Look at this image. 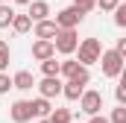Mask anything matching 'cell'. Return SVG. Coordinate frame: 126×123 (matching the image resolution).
Wrapping results in <instances>:
<instances>
[{"label":"cell","mask_w":126,"mask_h":123,"mask_svg":"<svg viewBox=\"0 0 126 123\" xmlns=\"http://www.w3.org/2000/svg\"><path fill=\"white\" fill-rule=\"evenodd\" d=\"M76 50H79V59H76V62H79L82 67H88V64H97V62H100L103 44H100V38H82Z\"/></svg>","instance_id":"obj_1"},{"label":"cell","mask_w":126,"mask_h":123,"mask_svg":"<svg viewBox=\"0 0 126 123\" xmlns=\"http://www.w3.org/2000/svg\"><path fill=\"white\" fill-rule=\"evenodd\" d=\"M100 64H103V76H109V79H117L123 73V56L114 53V50H103L100 53Z\"/></svg>","instance_id":"obj_2"},{"label":"cell","mask_w":126,"mask_h":123,"mask_svg":"<svg viewBox=\"0 0 126 123\" xmlns=\"http://www.w3.org/2000/svg\"><path fill=\"white\" fill-rule=\"evenodd\" d=\"M76 47H79L76 30H59L56 32V38H53V50H56V53L70 56V53H76Z\"/></svg>","instance_id":"obj_3"},{"label":"cell","mask_w":126,"mask_h":123,"mask_svg":"<svg viewBox=\"0 0 126 123\" xmlns=\"http://www.w3.org/2000/svg\"><path fill=\"white\" fill-rule=\"evenodd\" d=\"M82 18H85V15H82L76 6H64V9L56 12V21H53V24H56L59 30H76V27L82 24Z\"/></svg>","instance_id":"obj_4"},{"label":"cell","mask_w":126,"mask_h":123,"mask_svg":"<svg viewBox=\"0 0 126 123\" xmlns=\"http://www.w3.org/2000/svg\"><path fill=\"white\" fill-rule=\"evenodd\" d=\"M79 108L88 114V117H94V114H100L103 111V94L100 91H82V97H79Z\"/></svg>","instance_id":"obj_5"},{"label":"cell","mask_w":126,"mask_h":123,"mask_svg":"<svg viewBox=\"0 0 126 123\" xmlns=\"http://www.w3.org/2000/svg\"><path fill=\"white\" fill-rule=\"evenodd\" d=\"M35 88H38V97L53 100V97L62 94V79H59V76H44L41 82H35Z\"/></svg>","instance_id":"obj_6"},{"label":"cell","mask_w":126,"mask_h":123,"mask_svg":"<svg viewBox=\"0 0 126 123\" xmlns=\"http://www.w3.org/2000/svg\"><path fill=\"white\" fill-rule=\"evenodd\" d=\"M9 117L15 123H30L32 120V106L30 100H15L12 106H9Z\"/></svg>","instance_id":"obj_7"},{"label":"cell","mask_w":126,"mask_h":123,"mask_svg":"<svg viewBox=\"0 0 126 123\" xmlns=\"http://www.w3.org/2000/svg\"><path fill=\"white\" fill-rule=\"evenodd\" d=\"M47 15H50V3H47V0H32V3H30V12H27V18H30L32 24H38V21H47Z\"/></svg>","instance_id":"obj_8"},{"label":"cell","mask_w":126,"mask_h":123,"mask_svg":"<svg viewBox=\"0 0 126 123\" xmlns=\"http://www.w3.org/2000/svg\"><path fill=\"white\" fill-rule=\"evenodd\" d=\"M56 32H59V27H56L50 18L35 24V38H38V41H53V38H56Z\"/></svg>","instance_id":"obj_9"},{"label":"cell","mask_w":126,"mask_h":123,"mask_svg":"<svg viewBox=\"0 0 126 123\" xmlns=\"http://www.w3.org/2000/svg\"><path fill=\"white\" fill-rule=\"evenodd\" d=\"M12 88H18V91H32V88H35V76H32L30 70H18V73L12 76Z\"/></svg>","instance_id":"obj_10"},{"label":"cell","mask_w":126,"mask_h":123,"mask_svg":"<svg viewBox=\"0 0 126 123\" xmlns=\"http://www.w3.org/2000/svg\"><path fill=\"white\" fill-rule=\"evenodd\" d=\"M53 56H56V50H53V41H35V44H32V59L47 62V59H53Z\"/></svg>","instance_id":"obj_11"},{"label":"cell","mask_w":126,"mask_h":123,"mask_svg":"<svg viewBox=\"0 0 126 123\" xmlns=\"http://www.w3.org/2000/svg\"><path fill=\"white\" fill-rule=\"evenodd\" d=\"M30 106H32V117H41V120H47V117H50V111H53L50 100H44V97H35V100H30Z\"/></svg>","instance_id":"obj_12"},{"label":"cell","mask_w":126,"mask_h":123,"mask_svg":"<svg viewBox=\"0 0 126 123\" xmlns=\"http://www.w3.org/2000/svg\"><path fill=\"white\" fill-rule=\"evenodd\" d=\"M82 91H85V85H79V82H73V79H67V82H62V97L64 100H79L82 97Z\"/></svg>","instance_id":"obj_13"},{"label":"cell","mask_w":126,"mask_h":123,"mask_svg":"<svg viewBox=\"0 0 126 123\" xmlns=\"http://www.w3.org/2000/svg\"><path fill=\"white\" fill-rule=\"evenodd\" d=\"M12 30L18 32V35H24V32L32 30V21L27 18V15H18V12H15V18H12Z\"/></svg>","instance_id":"obj_14"},{"label":"cell","mask_w":126,"mask_h":123,"mask_svg":"<svg viewBox=\"0 0 126 123\" xmlns=\"http://www.w3.org/2000/svg\"><path fill=\"white\" fill-rule=\"evenodd\" d=\"M76 67H79V62L76 59H64V62H59V79H70L73 73H76Z\"/></svg>","instance_id":"obj_15"},{"label":"cell","mask_w":126,"mask_h":123,"mask_svg":"<svg viewBox=\"0 0 126 123\" xmlns=\"http://www.w3.org/2000/svg\"><path fill=\"white\" fill-rule=\"evenodd\" d=\"M12 18H15V9H12V6H3V3H0V30L12 27Z\"/></svg>","instance_id":"obj_16"},{"label":"cell","mask_w":126,"mask_h":123,"mask_svg":"<svg viewBox=\"0 0 126 123\" xmlns=\"http://www.w3.org/2000/svg\"><path fill=\"white\" fill-rule=\"evenodd\" d=\"M47 123H70V111L67 108H53L50 117H47Z\"/></svg>","instance_id":"obj_17"},{"label":"cell","mask_w":126,"mask_h":123,"mask_svg":"<svg viewBox=\"0 0 126 123\" xmlns=\"http://www.w3.org/2000/svg\"><path fill=\"white\" fill-rule=\"evenodd\" d=\"M41 73L44 76H59V62H56V56L47 62H41Z\"/></svg>","instance_id":"obj_18"},{"label":"cell","mask_w":126,"mask_h":123,"mask_svg":"<svg viewBox=\"0 0 126 123\" xmlns=\"http://www.w3.org/2000/svg\"><path fill=\"white\" fill-rule=\"evenodd\" d=\"M9 56H12V50H9V44L0 38V73H6V67H9Z\"/></svg>","instance_id":"obj_19"},{"label":"cell","mask_w":126,"mask_h":123,"mask_svg":"<svg viewBox=\"0 0 126 123\" xmlns=\"http://www.w3.org/2000/svg\"><path fill=\"white\" fill-rule=\"evenodd\" d=\"M70 79H73V82H79V85H88V82H91V73H88V67H82V64H79V67H76V73H73Z\"/></svg>","instance_id":"obj_20"},{"label":"cell","mask_w":126,"mask_h":123,"mask_svg":"<svg viewBox=\"0 0 126 123\" xmlns=\"http://www.w3.org/2000/svg\"><path fill=\"white\" fill-rule=\"evenodd\" d=\"M73 6H76L82 15H88L91 9H97V0H73Z\"/></svg>","instance_id":"obj_21"},{"label":"cell","mask_w":126,"mask_h":123,"mask_svg":"<svg viewBox=\"0 0 126 123\" xmlns=\"http://www.w3.org/2000/svg\"><path fill=\"white\" fill-rule=\"evenodd\" d=\"M114 24H117L120 30H123V27H126V3H120V6L114 9Z\"/></svg>","instance_id":"obj_22"},{"label":"cell","mask_w":126,"mask_h":123,"mask_svg":"<svg viewBox=\"0 0 126 123\" xmlns=\"http://www.w3.org/2000/svg\"><path fill=\"white\" fill-rule=\"evenodd\" d=\"M109 123H126V108H123V106H117V108L111 111V117H109Z\"/></svg>","instance_id":"obj_23"},{"label":"cell","mask_w":126,"mask_h":123,"mask_svg":"<svg viewBox=\"0 0 126 123\" xmlns=\"http://www.w3.org/2000/svg\"><path fill=\"white\" fill-rule=\"evenodd\" d=\"M120 6V0H97V9H103V12H114Z\"/></svg>","instance_id":"obj_24"},{"label":"cell","mask_w":126,"mask_h":123,"mask_svg":"<svg viewBox=\"0 0 126 123\" xmlns=\"http://www.w3.org/2000/svg\"><path fill=\"white\" fill-rule=\"evenodd\" d=\"M9 88H12V76L9 73H0V94H6Z\"/></svg>","instance_id":"obj_25"},{"label":"cell","mask_w":126,"mask_h":123,"mask_svg":"<svg viewBox=\"0 0 126 123\" xmlns=\"http://www.w3.org/2000/svg\"><path fill=\"white\" fill-rule=\"evenodd\" d=\"M114 97H117V106H123L126 103V85H117L114 88Z\"/></svg>","instance_id":"obj_26"},{"label":"cell","mask_w":126,"mask_h":123,"mask_svg":"<svg viewBox=\"0 0 126 123\" xmlns=\"http://www.w3.org/2000/svg\"><path fill=\"white\" fill-rule=\"evenodd\" d=\"M114 53H120V56H126V38H117V44L111 47Z\"/></svg>","instance_id":"obj_27"},{"label":"cell","mask_w":126,"mask_h":123,"mask_svg":"<svg viewBox=\"0 0 126 123\" xmlns=\"http://www.w3.org/2000/svg\"><path fill=\"white\" fill-rule=\"evenodd\" d=\"M88 123H109V117H103V114H94V117H91Z\"/></svg>","instance_id":"obj_28"},{"label":"cell","mask_w":126,"mask_h":123,"mask_svg":"<svg viewBox=\"0 0 126 123\" xmlns=\"http://www.w3.org/2000/svg\"><path fill=\"white\" fill-rule=\"evenodd\" d=\"M15 3H18V6H30L32 0H15Z\"/></svg>","instance_id":"obj_29"},{"label":"cell","mask_w":126,"mask_h":123,"mask_svg":"<svg viewBox=\"0 0 126 123\" xmlns=\"http://www.w3.org/2000/svg\"><path fill=\"white\" fill-rule=\"evenodd\" d=\"M38 123H47V120H38Z\"/></svg>","instance_id":"obj_30"}]
</instances>
